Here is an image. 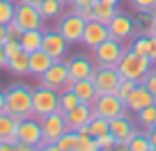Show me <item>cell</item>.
I'll list each match as a JSON object with an SVG mask.
<instances>
[{
    "label": "cell",
    "mask_w": 156,
    "mask_h": 151,
    "mask_svg": "<svg viewBox=\"0 0 156 151\" xmlns=\"http://www.w3.org/2000/svg\"><path fill=\"white\" fill-rule=\"evenodd\" d=\"M21 50H23V48H21V41L19 39H7L5 41V55H7V60H12L14 55H19Z\"/></svg>",
    "instance_id": "36"
},
{
    "label": "cell",
    "mask_w": 156,
    "mask_h": 151,
    "mask_svg": "<svg viewBox=\"0 0 156 151\" xmlns=\"http://www.w3.org/2000/svg\"><path fill=\"white\" fill-rule=\"evenodd\" d=\"M149 14H151V19H154V23H156V7H154L151 12H149Z\"/></svg>",
    "instance_id": "47"
},
{
    "label": "cell",
    "mask_w": 156,
    "mask_h": 151,
    "mask_svg": "<svg viewBox=\"0 0 156 151\" xmlns=\"http://www.w3.org/2000/svg\"><path fill=\"white\" fill-rule=\"evenodd\" d=\"M108 37H110V34H108V25L106 23H101V21H87V23H85V30H83L80 44H85L90 50H94L99 44H103Z\"/></svg>",
    "instance_id": "14"
},
{
    "label": "cell",
    "mask_w": 156,
    "mask_h": 151,
    "mask_svg": "<svg viewBox=\"0 0 156 151\" xmlns=\"http://www.w3.org/2000/svg\"><path fill=\"white\" fill-rule=\"evenodd\" d=\"M23 2H30V5H37V7L41 5V0H23Z\"/></svg>",
    "instance_id": "46"
},
{
    "label": "cell",
    "mask_w": 156,
    "mask_h": 151,
    "mask_svg": "<svg viewBox=\"0 0 156 151\" xmlns=\"http://www.w3.org/2000/svg\"><path fill=\"white\" fill-rule=\"evenodd\" d=\"M147 135H149L151 144H154V151H156V126H154V128H149V131H147Z\"/></svg>",
    "instance_id": "44"
},
{
    "label": "cell",
    "mask_w": 156,
    "mask_h": 151,
    "mask_svg": "<svg viewBox=\"0 0 156 151\" xmlns=\"http://www.w3.org/2000/svg\"><path fill=\"white\" fill-rule=\"evenodd\" d=\"M131 48L136 50V53H142V55H149V48H151V34H140V37H136L131 44Z\"/></svg>",
    "instance_id": "32"
},
{
    "label": "cell",
    "mask_w": 156,
    "mask_h": 151,
    "mask_svg": "<svg viewBox=\"0 0 156 151\" xmlns=\"http://www.w3.org/2000/svg\"><path fill=\"white\" fill-rule=\"evenodd\" d=\"M133 32H136V19H131V16L124 14V12H117L110 19V23H108V34L117 41L131 39Z\"/></svg>",
    "instance_id": "13"
},
{
    "label": "cell",
    "mask_w": 156,
    "mask_h": 151,
    "mask_svg": "<svg viewBox=\"0 0 156 151\" xmlns=\"http://www.w3.org/2000/svg\"><path fill=\"white\" fill-rule=\"evenodd\" d=\"M0 112H5V92L0 89Z\"/></svg>",
    "instance_id": "45"
},
{
    "label": "cell",
    "mask_w": 156,
    "mask_h": 151,
    "mask_svg": "<svg viewBox=\"0 0 156 151\" xmlns=\"http://www.w3.org/2000/svg\"><path fill=\"white\" fill-rule=\"evenodd\" d=\"M41 48L51 55L53 60H62L69 48V41L64 39L58 30H44V39H41Z\"/></svg>",
    "instance_id": "15"
},
{
    "label": "cell",
    "mask_w": 156,
    "mask_h": 151,
    "mask_svg": "<svg viewBox=\"0 0 156 151\" xmlns=\"http://www.w3.org/2000/svg\"><path fill=\"white\" fill-rule=\"evenodd\" d=\"M131 5L136 7L140 14H147V12H151L156 7V0H131Z\"/></svg>",
    "instance_id": "38"
},
{
    "label": "cell",
    "mask_w": 156,
    "mask_h": 151,
    "mask_svg": "<svg viewBox=\"0 0 156 151\" xmlns=\"http://www.w3.org/2000/svg\"><path fill=\"white\" fill-rule=\"evenodd\" d=\"M151 103H156V96H154V94H151L142 83H138L136 87H133V92L126 96L124 105H126V110H131V112H140L142 108L151 105Z\"/></svg>",
    "instance_id": "17"
},
{
    "label": "cell",
    "mask_w": 156,
    "mask_h": 151,
    "mask_svg": "<svg viewBox=\"0 0 156 151\" xmlns=\"http://www.w3.org/2000/svg\"><path fill=\"white\" fill-rule=\"evenodd\" d=\"M39 12H41V16H44L46 21L48 19H60V16L64 14V2L62 0H41Z\"/></svg>",
    "instance_id": "27"
},
{
    "label": "cell",
    "mask_w": 156,
    "mask_h": 151,
    "mask_svg": "<svg viewBox=\"0 0 156 151\" xmlns=\"http://www.w3.org/2000/svg\"><path fill=\"white\" fill-rule=\"evenodd\" d=\"M78 140H80V133L67 128V133H64L58 142H53L51 146H46V151H76L78 149Z\"/></svg>",
    "instance_id": "23"
},
{
    "label": "cell",
    "mask_w": 156,
    "mask_h": 151,
    "mask_svg": "<svg viewBox=\"0 0 156 151\" xmlns=\"http://www.w3.org/2000/svg\"><path fill=\"white\" fill-rule=\"evenodd\" d=\"M126 151H154V144H151V140H149V135H147V131H145V133L138 131L136 135H133L131 140L126 142Z\"/></svg>",
    "instance_id": "29"
},
{
    "label": "cell",
    "mask_w": 156,
    "mask_h": 151,
    "mask_svg": "<svg viewBox=\"0 0 156 151\" xmlns=\"http://www.w3.org/2000/svg\"><path fill=\"white\" fill-rule=\"evenodd\" d=\"M76 151H99V144L94 137H90L87 133H80V140H78V149Z\"/></svg>",
    "instance_id": "33"
},
{
    "label": "cell",
    "mask_w": 156,
    "mask_h": 151,
    "mask_svg": "<svg viewBox=\"0 0 156 151\" xmlns=\"http://www.w3.org/2000/svg\"><path fill=\"white\" fill-rule=\"evenodd\" d=\"M41 39H44V30H23V34L19 37L21 48L25 53H34L41 48Z\"/></svg>",
    "instance_id": "22"
},
{
    "label": "cell",
    "mask_w": 156,
    "mask_h": 151,
    "mask_svg": "<svg viewBox=\"0 0 156 151\" xmlns=\"http://www.w3.org/2000/svg\"><path fill=\"white\" fill-rule=\"evenodd\" d=\"M136 119H138V126H142V131H149V128L156 126V103L142 108L140 112H136Z\"/></svg>",
    "instance_id": "28"
},
{
    "label": "cell",
    "mask_w": 156,
    "mask_h": 151,
    "mask_svg": "<svg viewBox=\"0 0 156 151\" xmlns=\"http://www.w3.org/2000/svg\"><path fill=\"white\" fill-rule=\"evenodd\" d=\"M53 62H55V60L51 57L44 48H39V50H34V53H30V76H37V78H39L44 71H48V67H51Z\"/></svg>",
    "instance_id": "21"
},
{
    "label": "cell",
    "mask_w": 156,
    "mask_h": 151,
    "mask_svg": "<svg viewBox=\"0 0 156 151\" xmlns=\"http://www.w3.org/2000/svg\"><path fill=\"white\" fill-rule=\"evenodd\" d=\"M108 131H110V122H108V119H103V117H99V115H94V117L87 122V126H83L78 133H87L90 137H94V140H97L99 135H103V133H108Z\"/></svg>",
    "instance_id": "25"
},
{
    "label": "cell",
    "mask_w": 156,
    "mask_h": 151,
    "mask_svg": "<svg viewBox=\"0 0 156 151\" xmlns=\"http://www.w3.org/2000/svg\"><path fill=\"white\" fill-rule=\"evenodd\" d=\"M7 71L14 76H30V53L21 50L12 60H7Z\"/></svg>",
    "instance_id": "24"
},
{
    "label": "cell",
    "mask_w": 156,
    "mask_h": 151,
    "mask_svg": "<svg viewBox=\"0 0 156 151\" xmlns=\"http://www.w3.org/2000/svg\"><path fill=\"white\" fill-rule=\"evenodd\" d=\"M85 23L87 21L83 19V16L78 14V12H67V14L60 16L58 21V32L62 34L64 39L69 41V46L71 44H80V39H83V30H85Z\"/></svg>",
    "instance_id": "7"
},
{
    "label": "cell",
    "mask_w": 156,
    "mask_h": 151,
    "mask_svg": "<svg viewBox=\"0 0 156 151\" xmlns=\"http://www.w3.org/2000/svg\"><path fill=\"white\" fill-rule=\"evenodd\" d=\"M5 112L14 115L16 119H25L32 117V87L23 83L9 85L5 89Z\"/></svg>",
    "instance_id": "1"
},
{
    "label": "cell",
    "mask_w": 156,
    "mask_h": 151,
    "mask_svg": "<svg viewBox=\"0 0 156 151\" xmlns=\"http://www.w3.org/2000/svg\"><path fill=\"white\" fill-rule=\"evenodd\" d=\"M7 39H9V34H7V25L0 23V44H5Z\"/></svg>",
    "instance_id": "43"
},
{
    "label": "cell",
    "mask_w": 156,
    "mask_h": 151,
    "mask_svg": "<svg viewBox=\"0 0 156 151\" xmlns=\"http://www.w3.org/2000/svg\"><path fill=\"white\" fill-rule=\"evenodd\" d=\"M14 14H16L14 0H0V23L7 25L9 21H14Z\"/></svg>",
    "instance_id": "31"
},
{
    "label": "cell",
    "mask_w": 156,
    "mask_h": 151,
    "mask_svg": "<svg viewBox=\"0 0 156 151\" xmlns=\"http://www.w3.org/2000/svg\"><path fill=\"white\" fill-rule=\"evenodd\" d=\"M19 122L21 119H16L14 115H9V112H0V142L16 144V140H19V135H16Z\"/></svg>",
    "instance_id": "19"
},
{
    "label": "cell",
    "mask_w": 156,
    "mask_h": 151,
    "mask_svg": "<svg viewBox=\"0 0 156 151\" xmlns=\"http://www.w3.org/2000/svg\"><path fill=\"white\" fill-rule=\"evenodd\" d=\"M69 78L76 83V80H83V78H92L94 69H97V62L87 57V55H76V57L69 60Z\"/></svg>",
    "instance_id": "18"
},
{
    "label": "cell",
    "mask_w": 156,
    "mask_h": 151,
    "mask_svg": "<svg viewBox=\"0 0 156 151\" xmlns=\"http://www.w3.org/2000/svg\"><path fill=\"white\" fill-rule=\"evenodd\" d=\"M149 60H151V64H156V37H151V48H149Z\"/></svg>",
    "instance_id": "42"
},
{
    "label": "cell",
    "mask_w": 156,
    "mask_h": 151,
    "mask_svg": "<svg viewBox=\"0 0 156 151\" xmlns=\"http://www.w3.org/2000/svg\"><path fill=\"white\" fill-rule=\"evenodd\" d=\"M67 133V119H64V112L55 110L46 117H41V146L39 149H46L53 142H58L60 137Z\"/></svg>",
    "instance_id": "4"
},
{
    "label": "cell",
    "mask_w": 156,
    "mask_h": 151,
    "mask_svg": "<svg viewBox=\"0 0 156 151\" xmlns=\"http://www.w3.org/2000/svg\"><path fill=\"white\" fill-rule=\"evenodd\" d=\"M71 92L78 96V101H80V103H94V98L99 96L97 85H94L92 78H83V80L71 83Z\"/></svg>",
    "instance_id": "20"
},
{
    "label": "cell",
    "mask_w": 156,
    "mask_h": 151,
    "mask_svg": "<svg viewBox=\"0 0 156 151\" xmlns=\"http://www.w3.org/2000/svg\"><path fill=\"white\" fill-rule=\"evenodd\" d=\"M92 14L94 21H101V23H110V19L117 14V5H110V2H103V0H94L92 5Z\"/></svg>",
    "instance_id": "26"
},
{
    "label": "cell",
    "mask_w": 156,
    "mask_h": 151,
    "mask_svg": "<svg viewBox=\"0 0 156 151\" xmlns=\"http://www.w3.org/2000/svg\"><path fill=\"white\" fill-rule=\"evenodd\" d=\"M92 5H94V0H73V2H71L73 12H80V9H90Z\"/></svg>",
    "instance_id": "40"
},
{
    "label": "cell",
    "mask_w": 156,
    "mask_h": 151,
    "mask_svg": "<svg viewBox=\"0 0 156 151\" xmlns=\"http://www.w3.org/2000/svg\"><path fill=\"white\" fill-rule=\"evenodd\" d=\"M124 50H126L124 48V41H117L112 37H108L103 44H99L92 50V55H94L97 67H117L119 60H122V55H124Z\"/></svg>",
    "instance_id": "6"
},
{
    "label": "cell",
    "mask_w": 156,
    "mask_h": 151,
    "mask_svg": "<svg viewBox=\"0 0 156 151\" xmlns=\"http://www.w3.org/2000/svg\"><path fill=\"white\" fill-rule=\"evenodd\" d=\"M19 140L16 142H25L32 149H39L41 146V119L39 117H25L19 122V131H16Z\"/></svg>",
    "instance_id": "12"
},
{
    "label": "cell",
    "mask_w": 156,
    "mask_h": 151,
    "mask_svg": "<svg viewBox=\"0 0 156 151\" xmlns=\"http://www.w3.org/2000/svg\"><path fill=\"white\" fill-rule=\"evenodd\" d=\"M151 37H156V25H154V30H151Z\"/></svg>",
    "instance_id": "50"
},
{
    "label": "cell",
    "mask_w": 156,
    "mask_h": 151,
    "mask_svg": "<svg viewBox=\"0 0 156 151\" xmlns=\"http://www.w3.org/2000/svg\"><path fill=\"white\" fill-rule=\"evenodd\" d=\"M14 21H16L23 30H44V21H46V19L41 16V12H39L37 5H30V2L19 0V2H16Z\"/></svg>",
    "instance_id": "10"
},
{
    "label": "cell",
    "mask_w": 156,
    "mask_h": 151,
    "mask_svg": "<svg viewBox=\"0 0 156 151\" xmlns=\"http://www.w3.org/2000/svg\"><path fill=\"white\" fill-rule=\"evenodd\" d=\"M73 80L69 78V64L64 60H55L48 67V71H44L39 76V85L44 87H51L55 92H64V89H71Z\"/></svg>",
    "instance_id": "3"
},
{
    "label": "cell",
    "mask_w": 156,
    "mask_h": 151,
    "mask_svg": "<svg viewBox=\"0 0 156 151\" xmlns=\"http://www.w3.org/2000/svg\"><path fill=\"white\" fill-rule=\"evenodd\" d=\"M60 110V92L51 87H44V85H39L37 89H32V112L34 117H46L51 112Z\"/></svg>",
    "instance_id": "5"
},
{
    "label": "cell",
    "mask_w": 156,
    "mask_h": 151,
    "mask_svg": "<svg viewBox=\"0 0 156 151\" xmlns=\"http://www.w3.org/2000/svg\"><path fill=\"white\" fill-rule=\"evenodd\" d=\"M142 85H145V87L156 96V69H149V71L145 73V78H142Z\"/></svg>",
    "instance_id": "37"
},
{
    "label": "cell",
    "mask_w": 156,
    "mask_h": 151,
    "mask_svg": "<svg viewBox=\"0 0 156 151\" xmlns=\"http://www.w3.org/2000/svg\"><path fill=\"white\" fill-rule=\"evenodd\" d=\"M62 2H64V5H71V2H73V0H62Z\"/></svg>",
    "instance_id": "49"
},
{
    "label": "cell",
    "mask_w": 156,
    "mask_h": 151,
    "mask_svg": "<svg viewBox=\"0 0 156 151\" xmlns=\"http://www.w3.org/2000/svg\"><path fill=\"white\" fill-rule=\"evenodd\" d=\"M149 69H151L149 55L136 53L133 48H126V50H124L122 60H119V64H117L119 76H122V78L133 80V83H142V78H145V73L149 71Z\"/></svg>",
    "instance_id": "2"
},
{
    "label": "cell",
    "mask_w": 156,
    "mask_h": 151,
    "mask_svg": "<svg viewBox=\"0 0 156 151\" xmlns=\"http://www.w3.org/2000/svg\"><path fill=\"white\" fill-rule=\"evenodd\" d=\"M92 108H94V115L108 119V122L126 112V105H124V101L117 96V94H99V96L94 98Z\"/></svg>",
    "instance_id": "9"
},
{
    "label": "cell",
    "mask_w": 156,
    "mask_h": 151,
    "mask_svg": "<svg viewBox=\"0 0 156 151\" xmlns=\"http://www.w3.org/2000/svg\"><path fill=\"white\" fill-rule=\"evenodd\" d=\"M92 80L97 85L99 94H115L117 87H119L122 76H119L117 67H97L94 73H92Z\"/></svg>",
    "instance_id": "11"
},
{
    "label": "cell",
    "mask_w": 156,
    "mask_h": 151,
    "mask_svg": "<svg viewBox=\"0 0 156 151\" xmlns=\"http://www.w3.org/2000/svg\"><path fill=\"white\" fill-rule=\"evenodd\" d=\"M103 2H110V5H119V0H103Z\"/></svg>",
    "instance_id": "48"
},
{
    "label": "cell",
    "mask_w": 156,
    "mask_h": 151,
    "mask_svg": "<svg viewBox=\"0 0 156 151\" xmlns=\"http://www.w3.org/2000/svg\"><path fill=\"white\" fill-rule=\"evenodd\" d=\"M78 103H80V101H78V96L71 92V89H64V92H60V112L73 110Z\"/></svg>",
    "instance_id": "30"
},
{
    "label": "cell",
    "mask_w": 156,
    "mask_h": 151,
    "mask_svg": "<svg viewBox=\"0 0 156 151\" xmlns=\"http://www.w3.org/2000/svg\"><path fill=\"white\" fill-rule=\"evenodd\" d=\"M92 117H94L92 103H78L73 110L64 112V119H67V128L69 131H80L83 126H87V122Z\"/></svg>",
    "instance_id": "16"
},
{
    "label": "cell",
    "mask_w": 156,
    "mask_h": 151,
    "mask_svg": "<svg viewBox=\"0 0 156 151\" xmlns=\"http://www.w3.org/2000/svg\"><path fill=\"white\" fill-rule=\"evenodd\" d=\"M97 144H99V151H112L117 146V140L110 135V131H108V133H103V135L97 137Z\"/></svg>",
    "instance_id": "34"
},
{
    "label": "cell",
    "mask_w": 156,
    "mask_h": 151,
    "mask_svg": "<svg viewBox=\"0 0 156 151\" xmlns=\"http://www.w3.org/2000/svg\"><path fill=\"white\" fill-rule=\"evenodd\" d=\"M0 69H7V55H5V44H0Z\"/></svg>",
    "instance_id": "41"
},
{
    "label": "cell",
    "mask_w": 156,
    "mask_h": 151,
    "mask_svg": "<svg viewBox=\"0 0 156 151\" xmlns=\"http://www.w3.org/2000/svg\"><path fill=\"white\" fill-rule=\"evenodd\" d=\"M7 34H9V39H19L21 34H23V28H21L16 21H9V23H7Z\"/></svg>",
    "instance_id": "39"
},
{
    "label": "cell",
    "mask_w": 156,
    "mask_h": 151,
    "mask_svg": "<svg viewBox=\"0 0 156 151\" xmlns=\"http://www.w3.org/2000/svg\"><path fill=\"white\" fill-rule=\"evenodd\" d=\"M136 85H138V83H133V80L122 78V80H119V87H117V92H115V94L122 98V101H126V96L133 92V87H136Z\"/></svg>",
    "instance_id": "35"
},
{
    "label": "cell",
    "mask_w": 156,
    "mask_h": 151,
    "mask_svg": "<svg viewBox=\"0 0 156 151\" xmlns=\"http://www.w3.org/2000/svg\"><path fill=\"white\" fill-rule=\"evenodd\" d=\"M136 133H138V128H136V122L131 119V110H126L124 115L110 119V135L117 140V146H115V149L126 151V142L131 140Z\"/></svg>",
    "instance_id": "8"
}]
</instances>
